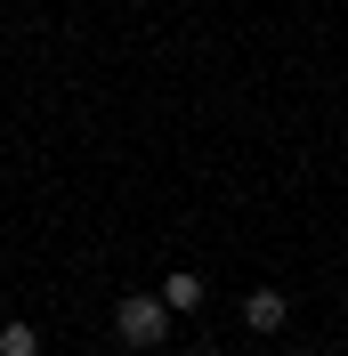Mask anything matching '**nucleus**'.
Segmentation results:
<instances>
[{
	"instance_id": "obj_1",
	"label": "nucleus",
	"mask_w": 348,
	"mask_h": 356,
	"mask_svg": "<svg viewBox=\"0 0 348 356\" xmlns=\"http://www.w3.org/2000/svg\"><path fill=\"white\" fill-rule=\"evenodd\" d=\"M113 340H122V348H162V340H171V308H162V291H130V300H113Z\"/></svg>"
},
{
	"instance_id": "obj_2",
	"label": "nucleus",
	"mask_w": 348,
	"mask_h": 356,
	"mask_svg": "<svg viewBox=\"0 0 348 356\" xmlns=\"http://www.w3.org/2000/svg\"><path fill=\"white\" fill-rule=\"evenodd\" d=\"M243 324H251V332H283V324H292V300H283L276 284H260L243 300Z\"/></svg>"
},
{
	"instance_id": "obj_3",
	"label": "nucleus",
	"mask_w": 348,
	"mask_h": 356,
	"mask_svg": "<svg viewBox=\"0 0 348 356\" xmlns=\"http://www.w3.org/2000/svg\"><path fill=\"white\" fill-rule=\"evenodd\" d=\"M162 308H171V316L203 308V275H187V267H178V275H162Z\"/></svg>"
},
{
	"instance_id": "obj_4",
	"label": "nucleus",
	"mask_w": 348,
	"mask_h": 356,
	"mask_svg": "<svg viewBox=\"0 0 348 356\" xmlns=\"http://www.w3.org/2000/svg\"><path fill=\"white\" fill-rule=\"evenodd\" d=\"M0 356H41V332H33V324H0Z\"/></svg>"
},
{
	"instance_id": "obj_5",
	"label": "nucleus",
	"mask_w": 348,
	"mask_h": 356,
	"mask_svg": "<svg viewBox=\"0 0 348 356\" xmlns=\"http://www.w3.org/2000/svg\"><path fill=\"white\" fill-rule=\"evenodd\" d=\"M251 356H276V348H251Z\"/></svg>"
}]
</instances>
